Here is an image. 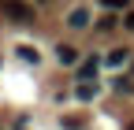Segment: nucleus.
<instances>
[{
    "label": "nucleus",
    "instance_id": "nucleus-1",
    "mask_svg": "<svg viewBox=\"0 0 134 130\" xmlns=\"http://www.w3.org/2000/svg\"><path fill=\"white\" fill-rule=\"evenodd\" d=\"M0 11L8 15V19H15V22H30L34 19V8L23 4V0H0Z\"/></svg>",
    "mask_w": 134,
    "mask_h": 130
},
{
    "label": "nucleus",
    "instance_id": "nucleus-2",
    "mask_svg": "<svg viewBox=\"0 0 134 130\" xmlns=\"http://www.w3.org/2000/svg\"><path fill=\"white\" fill-rule=\"evenodd\" d=\"M67 22H71L75 30H82V26H90V8H75L71 15H67Z\"/></svg>",
    "mask_w": 134,
    "mask_h": 130
},
{
    "label": "nucleus",
    "instance_id": "nucleus-3",
    "mask_svg": "<svg viewBox=\"0 0 134 130\" xmlns=\"http://www.w3.org/2000/svg\"><path fill=\"white\" fill-rule=\"evenodd\" d=\"M97 67H100V60H97V56L86 60V63L78 67V78H82V82H93V78H97Z\"/></svg>",
    "mask_w": 134,
    "mask_h": 130
},
{
    "label": "nucleus",
    "instance_id": "nucleus-4",
    "mask_svg": "<svg viewBox=\"0 0 134 130\" xmlns=\"http://www.w3.org/2000/svg\"><path fill=\"white\" fill-rule=\"evenodd\" d=\"M56 56H60V63H75V60H78V52H75L71 45H60V48H56Z\"/></svg>",
    "mask_w": 134,
    "mask_h": 130
},
{
    "label": "nucleus",
    "instance_id": "nucleus-5",
    "mask_svg": "<svg viewBox=\"0 0 134 130\" xmlns=\"http://www.w3.org/2000/svg\"><path fill=\"white\" fill-rule=\"evenodd\" d=\"M119 63H127V48H112L108 52V67H119Z\"/></svg>",
    "mask_w": 134,
    "mask_h": 130
},
{
    "label": "nucleus",
    "instance_id": "nucleus-6",
    "mask_svg": "<svg viewBox=\"0 0 134 130\" xmlns=\"http://www.w3.org/2000/svg\"><path fill=\"white\" fill-rule=\"evenodd\" d=\"M93 93H97V86H90V82H82V86H78V97H82V101H90Z\"/></svg>",
    "mask_w": 134,
    "mask_h": 130
},
{
    "label": "nucleus",
    "instance_id": "nucleus-7",
    "mask_svg": "<svg viewBox=\"0 0 134 130\" xmlns=\"http://www.w3.org/2000/svg\"><path fill=\"white\" fill-rule=\"evenodd\" d=\"M19 60H26V63H37V52H34V48H26V45H23V48H19Z\"/></svg>",
    "mask_w": 134,
    "mask_h": 130
},
{
    "label": "nucleus",
    "instance_id": "nucleus-8",
    "mask_svg": "<svg viewBox=\"0 0 134 130\" xmlns=\"http://www.w3.org/2000/svg\"><path fill=\"white\" fill-rule=\"evenodd\" d=\"M63 126H67V130H78V126H82V115H67Z\"/></svg>",
    "mask_w": 134,
    "mask_h": 130
},
{
    "label": "nucleus",
    "instance_id": "nucleus-9",
    "mask_svg": "<svg viewBox=\"0 0 134 130\" xmlns=\"http://www.w3.org/2000/svg\"><path fill=\"white\" fill-rule=\"evenodd\" d=\"M100 4H104V8H127L130 0H100Z\"/></svg>",
    "mask_w": 134,
    "mask_h": 130
},
{
    "label": "nucleus",
    "instance_id": "nucleus-10",
    "mask_svg": "<svg viewBox=\"0 0 134 130\" xmlns=\"http://www.w3.org/2000/svg\"><path fill=\"white\" fill-rule=\"evenodd\" d=\"M127 30H134V11H130V15H127Z\"/></svg>",
    "mask_w": 134,
    "mask_h": 130
},
{
    "label": "nucleus",
    "instance_id": "nucleus-11",
    "mask_svg": "<svg viewBox=\"0 0 134 130\" xmlns=\"http://www.w3.org/2000/svg\"><path fill=\"white\" fill-rule=\"evenodd\" d=\"M130 130H134V123H130Z\"/></svg>",
    "mask_w": 134,
    "mask_h": 130
}]
</instances>
